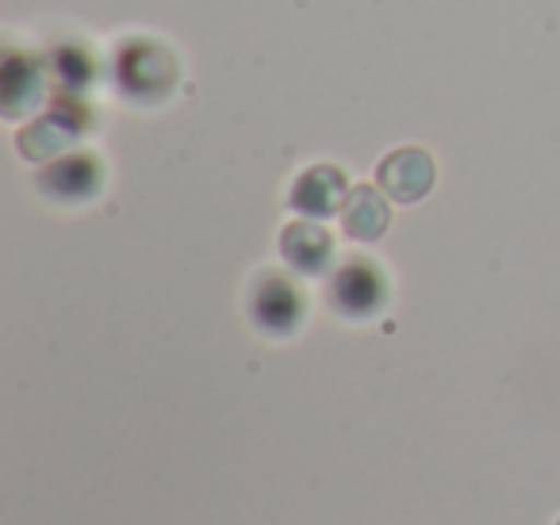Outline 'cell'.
I'll return each mask as SVG.
<instances>
[{
	"instance_id": "1",
	"label": "cell",
	"mask_w": 560,
	"mask_h": 525,
	"mask_svg": "<svg viewBox=\"0 0 560 525\" xmlns=\"http://www.w3.org/2000/svg\"><path fill=\"white\" fill-rule=\"evenodd\" d=\"M119 93L135 104H162L177 85V58L154 39H127L116 58Z\"/></svg>"
},
{
	"instance_id": "2",
	"label": "cell",
	"mask_w": 560,
	"mask_h": 525,
	"mask_svg": "<svg viewBox=\"0 0 560 525\" xmlns=\"http://www.w3.org/2000/svg\"><path fill=\"white\" fill-rule=\"evenodd\" d=\"M307 315V303L300 295V288L292 284L284 272L265 269L257 272L254 288H249V318L261 334L269 338H289V334L300 330Z\"/></svg>"
},
{
	"instance_id": "3",
	"label": "cell",
	"mask_w": 560,
	"mask_h": 525,
	"mask_svg": "<svg viewBox=\"0 0 560 525\" xmlns=\"http://www.w3.org/2000/svg\"><path fill=\"white\" fill-rule=\"evenodd\" d=\"M330 303L346 318H373L388 303V277L369 257H346L330 280Z\"/></svg>"
},
{
	"instance_id": "4",
	"label": "cell",
	"mask_w": 560,
	"mask_h": 525,
	"mask_svg": "<svg viewBox=\"0 0 560 525\" xmlns=\"http://www.w3.org/2000/svg\"><path fill=\"white\" fill-rule=\"evenodd\" d=\"M85 112L81 108H70V104H58V108L43 112V116H35L32 124L20 131L16 147H20V158H27V162H58L62 154H70V147L81 139V131H85Z\"/></svg>"
},
{
	"instance_id": "5",
	"label": "cell",
	"mask_w": 560,
	"mask_h": 525,
	"mask_svg": "<svg viewBox=\"0 0 560 525\" xmlns=\"http://www.w3.org/2000/svg\"><path fill=\"white\" fill-rule=\"evenodd\" d=\"M104 188V162L89 150H70L39 173V192L55 203H89Z\"/></svg>"
},
{
	"instance_id": "6",
	"label": "cell",
	"mask_w": 560,
	"mask_h": 525,
	"mask_svg": "<svg viewBox=\"0 0 560 525\" xmlns=\"http://www.w3.org/2000/svg\"><path fill=\"white\" fill-rule=\"evenodd\" d=\"M434 180H438L434 158L419 147L392 150V154L376 165V185H381L384 196L396 203H419L422 196L434 188Z\"/></svg>"
},
{
	"instance_id": "7",
	"label": "cell",
	"mask_w": 560,
	"mask_h": 525,
	"mask_svg": "<svg viewBox=\"0 0 560 525\" xmlns=\"http://www.w3.org/2000/svg\"><path fill=\"white\" fill-rule=\"evenodd\" d=\"M346 200H350V177L338 165H312V170L300 173L289 192L292 211H300L304 219L342 215Z\"/></svg>"
},
{
	"instance_id": "8",
	"label": "cell",
	"mask_w": 560,
	"mask_h": 525,
	"mask_svg": "<svg viewBox=\"0 0 560 525\" xmlns=\"http://www.w3.org/2000/svg\"><path fill=\"white\" fill-rule=\"evenodd\" d=\"M280 257L304 277H323L335 265V238L323 231L319 219H296L280 231Z\"/></svg>"
},
{
	"instance_id": "9",
	"label": "cell",
	"mask_w": 560,
	"mask_h": 525,
	"mask_svg": "<svg viewBox=\"0 0 560 525\" xmlns=\"http://www.w3.org/2000/svg\"><path fill=\"white\" fill-rule=\"evenodd\" d=\"M342 231L346 238L353 242H376L384 238V231L392 226V203L384 196L381 185H353L350 188V200L342 208Z\"/></svg>"
},
{
	"instance_id": "10",
	"label": "cell",
	"mask_w": 560,
	"mask_h": 525,
	"mask_svg": "<svg viewBox=\"0 0 560 525\" xmlns=\"http://www.w3.org/2000/svg\"><path fill=\"white\" fill-rule=\"evenodd\" d=\"M43 96H47V78L43 70L24 55H9L4 62V85H0V101H4V116L24 119L39 112Z\"/></svg>"
},
{
	"instance_id": "11",
	"label": "cell",
	"mask_w": 560,
	"mask_h": 525,
	"mask_svg": "<svg viewBox=\"0 0 560 525\" xmlns=\"http://www.w3.org/2000/svg\"><path fill=\"white\" fill-rule=\"evenodd\" d=\"M55 70L58 78H62L66 89H85V81L93 78V62H89V55H81V50H55Z\"/></svg>"
},
{
	"instance_id": "12",
	"label": "cell",
	"mask_w": 560,
	"mask_h": 525,
	"mask_svg": "<svg viewBox=\"0 0 560 525\" xmlns=\"http://www.w3.org/2000/svg\"><path fill=\"white\" fill-rule=\"evenodd\" d=\"M557 525H560V522H557Z\"/></svg>"
}]
</instances>
